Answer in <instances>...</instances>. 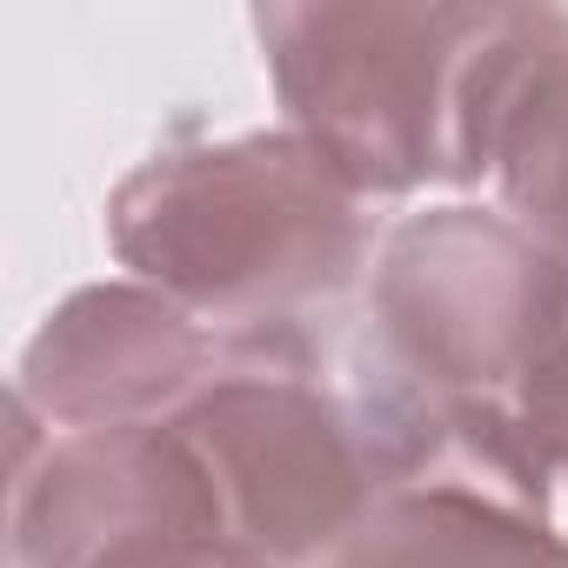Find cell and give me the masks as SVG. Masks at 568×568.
<instances>
[{"instance_id":"6da1fadb","label":"cell","mask_w":568,"mask_h":568,"mask_svg":"<svg viewBox=\"0 0 568 568\" xmlns=\"http://www.w3.org/2000/svg\"><path fill=\"white\" fill-rule=\"evenodd\" d=\"M561 28L555 8L448 0H302L254 14L288 128L362 194L495 174L508 114Z\"/></svg>"},{"instance_id":"7a4b0ae2","label":"cell","mask_w":568,"mask_h":568,"mask_svg":"<svg viewBox=\"0 0 568 568\" xmlns=\"http://www.w3.org/2000/svg\"><path fill=\"white\" fill-rule=\"evenodd\" d=\"M368 194L295 128L174 141L108 194V247L214 335H288L368 267Z\"/></svg>"},{"instance_id":"3957f363","label":"cell","mask_w":568,"mask_h":568,"mask_svg":"<svg viewBox=\"0 0 568 568\" xmlns=\"http://www.w3.org/2000/svg\"><path fill=\"white\" fill-rule=\"evenodd\" d=\"M194 455L221 541L281 568L335 561L382 501V462L355 388L315 375L288 335H234L214 382L168 422Z\"/></svg>"},{"instance_id":"277c9868","label":"cell","mask_w":568,"mask_h":568,"mask_svg":"<svg viewBox=\"0 0 568 568\" xmlns=\"http://www.w3.org/2000/svg\"><path fill=\"white\" fill-rule=\"evenodd\" d=\"M568 322V261L501 207H428L368 261V362L462 408H508Z\"/></svg>"},{"instance_id":"5b68a950","label":"cell","mask_w":568,"mask_h":568,"mask_svg":"<svg viewBox=\"0 0 568 568\" xmlns=\"http://www.w3.org/2000/svg\"><path fill=\"white\" fill-rule=\"evenodd\" d=\"M14 415V488H8V561L14 568H108L148 541H221L214 495L161 428L41 435L28 408Z\"/></svg>"},{"instance_id":"8992f818","label":"cell","mask_w":568,"mask_h":568,"mask_svg":"<svg viewBox=\"0 0 568 568\" xmlns=\"http://www.w3.org/2000/svg\"><path fill=\"white\" fill-rule=\"evenodd\" d=\"M227 335L154 295L148 281H94L74 288L21 355L14 408L48 435L161 428L221 368Z\"/></svg>"},{"instance_id":"52a82bcc","label":"cell","mask_w":568,"mask_h":568,"mask_svg":"<svg viewBox=\"0 0 568 568\" xmlns=\"http://www.w3.org/2000/svg\"><path fill=\"white\" fill-rule=\"evenodd\" d=\"M328 568H568V535L462 488H388Z\"/></svg>"},{"instance_id":"ba28073f","label":"cell","mask_w":568,"mask_h":568,"mask_svg":"<svg viewBox=\"0 0 568 568\" xmlns=\"http://www.w3.org/2000/svg\"><path fill=\"white\" fill-rule=\"evenodd\" d=\"M501 214H515L528 234H541L568 261V28L528 74L501 154H495Z\"/></svg>"},{"instance_id":"9c48e42d","label":"cell","mask_w":568,"mask_h":568,"mask_svg":"<svg viewBox=\"0 0 568 568\" xmlns=\"http://www.w3.org/2000/svg\"><path fill=\"white\" fill-rule=\"evenodd\" d=\"M508 422H515L521 448H528L548 475H568V322H561V335L535 355V368L515 382Z\"/></svg>"},{"instance_id":"30bf717a","label":"cell","mask_w":568,"mask_h":568,"mask_svg":"<svg viewBox=\"0 0 568 568\" xmlns=\"http://www.w3.org/2000/svg\"><path fill=\"white\" fill-rule=\"evenodd\" d=\"M108 568H281V561L247 555L234 541H148L134 555H114Z\"/></svg>"}]
</instances>
